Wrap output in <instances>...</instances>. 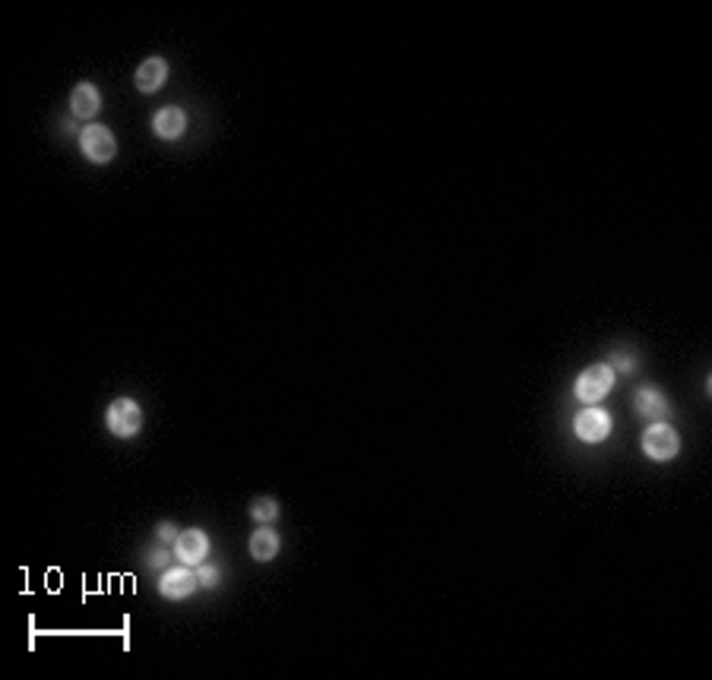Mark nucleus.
<instances>
[{
	"label": "nucleus",
	"mask_w": 712,
	"mask_h": 680,
	"mask_svg": "<svg viewBox=\"0 0 712 680\" xmlns=\"http://www.w3.org/2000/svg\"><path fill=\"white\" fill-rule=\"evenodd\" d=\"M279 548H282V538H279V532L270 529V525H259V529H254V535H250V542H248V551L257 563L272 560L279 554Z\"/></svg>",
	"instance_id": "12"
},
{
	"label": "nucleus",
	"mask_w": 712,
	"mask_h": 680,
	"mask_svg": "<svg viewBox=\"0 0 712 680\" xmlns=\"http://www.w3.org/2000/svg\"><path fill=\"white\" fill-rule=\"evenodd\" d=\"M611 428H615V418H611L605 409H598V405H583V409L576 411V418H574V433L583 440V443H589V446L605 443Z\"/></svg>",
	"instance_id": "5"
},
{
	"label": "nucleus",
	"mask_w": 712,
	"mask_h": 680,
	"mask_svg": "<svg viewBox=\"0 0 712 680\" xmlns=\"http://www.w3.org/2000/svg\"><path fill=\"white\" fill-rule=\"evenodd\" d=\"M640 446L649 459L668 462V459H675L681 452V437H677V431L668 421H649V428L640 437Z\"/></svg>",
	"instance_id": "3"
},
{
	"label": "nucleus",
	"mask_w": 712,
	"mask_h": 680,
	"mask_svg": "<svg viewBox=\"0 0 712 680\" xmlns=\"http://www.w3.org/2000/svg\"><path fill=\"white\" fill-rule=\"evenodd\" d=\"M79 149L92 165H108L117 156V139L111 133V127L105 124H89L79 133Z\"/></svg>",
	"instance_id": "4"
},
{
	"label": "nucleus",
	"mask_w": 712,
	"mask_h": 680,
	"mask_svg": "<svg viewBox=\"0 0 712 680\" xmlns=\"http://www.w3.org/2000/svg\"><path fill=\"white\" fill-rule=\"evenodd\" d=\"M197 585H199V576L188 563L165 566L162 579H158V595H162L165 602H188V598L197 592Z\"/></svg>",
	"instance_id": "6"
},
{
	"label": "nucleus",
	"mask_w": 712,
	"mask_h": 680,
	"mask_svg": "<svg viewBox=\"0 0 712 680\" xmlns=\"http://www.w3.org/2000/svg\"><path fill=\"white\" fill-rule=\"evenodd\" d=\"M102 111V92L96 83H76L70 92V115L76 121H92Z\"/></svg>",
	"instance_id": "10"
},
{
	"label": "nucleus",
	"mask_w": 712,
	"mask_h": 680,
	"mask_svg": "<svg viewBox=\"0 0 712 680\" xmlns=\"http://www.w3.org/2000/svg\"><path fill=\"white\" fill-rule=\"evenodd\" d=\"M105 428L115 433L117 440H130L137 437L139 428H143V405L130 396H121L108 405L105 411Z\"/></svg>",
	"instance_id": "1"
},
{
	"label": "nucleus",
	"mask_w": 712,
	"mask_h": 680,
	"mask_svg": "<svg viewBox=\"0 0 712 680\" xmlns=\"http://www.w3.org/2000/svg\"><path fill=\"white\" fill-rule=\"evenodd\" d=\"M184 130H188V111L178 108V105H165V108L156 111V117H152V133H156L158 139H165V143L181 139Z\"/></svg>",
	"instance_id": "8"
},
{
	"label": "nucleus",
	"mask_w": 712,
	"mask_h": 680,
	"mask_svg": "<svg viewBox=\"0 0 712 680\" xmlns=\"http://www.w3.org/2000/svg\"><path fill=\"white\" fill-rule=\"evenodd\" d=\"M209 535H206L203 529H188L181 532V538H178L175 544V557L178 563H188V566H199L206 557H209Z\"/></svg>",
	"instance_id": "7"
},
{
	"label": "nucleus",
	"mask_w": 712,
	"mask_h": 680,
	"mask_svg": "<svg viewBox=\"0 0 712 680\" xmlns=\"http://www.w3.org/2000/svg\"><path fill=\"white\" fill-rule=\"evenodd\" d=\"M197 570H199V573H197V576H199V585H206V589H216L219 579H222V573H219V566L206 563V560L197 566Z\"/></svg>",
	"instance_id": "14"
},
{
	"label": "nucleus",
	"mask_w": 712,
	"mask_h": 680,
	"mask_svg": "<svg viewBox=\"0 0 712 680\" xmlns=\"http://www.w3.org/2000/svg\"><path fill=\"white\" fill-rule=\"evenodd\" d=\"M279 513H282V506H279L276 497H257L254 503H250V519L259 525H270L279 519Z\"/></svg>",
	"instance_id": "13"
},
{
	"label": "nucleus",
	"mask_w": 712,
	"mask_h": 680,
	"mask_svg": "<svg viewBox=\"0 0 712 680\" xmlns=\"http://www.w3.org/2000/svg\"><path fill=\"white\" fill-rule=\"evenodd\" d=\"M634 409L643 421H662V418H668L671 405H668V396L658 386H640L634 396Z\"/></svg>",
	"instance_id": "9"
},
{
	"label": "nucleus",
	"mask_w": 712,
	"mask_h": 680,
	"mask_svg": "<svg viewBox=\"0 0 712 680\" xmlns=\"http://www.w3.org/2000/svg\"><path fill=\"white\" fill-rule=\"evenodd\" d=\"M178 538H181V529H178L175 523H158L156 525V542L158 544H178Z\"/></svg>",
	"instance_id": "15"
},
{
	"label": "nucleus",
	"mask_w": 712,
	"mask_h": 680,
	"mask_svg": "<svg viewBox=\"0 0 712 680\" xmlns=\"http://www.w3.org/2000/svg\"><path fill=\"white\" fill-rule=\"evenodd\" d=\"M149 563H156V566H165V563H168V551L156 548V554H149Z\"/></svg>",
	"instance_id": "17"
},
{
	"label": "nucleus",
	"mask_w": 712,
	"mask_h": 680,
	"mask_svg": "<svg viewBox=\"0 0 712 680\" xmlns=\"http://www.w3.org/2000/svg\"><path fill=\"white\" fill-rule=\"evenodd\" d=\"M608 368H611V370H624V373H627V370H634V368H636V361H634V358H630V355H624V351H615V355H611V361H608Z\"/></svg>",
	"instance_id": "16"
},
{
	"label": "nucleus",
	"mask_w": 712,
	"mask_h": 680,
	"mask_svg": "<svg viewBox=\"0 0 712 680\" xmlns=\"http://www.w3.org/2000/svg\"><path fill=\"white\" fill-rule=\"evenodd\" d=\"M615 377L617 373L608 368V364H589L574 383V396L580 399L583 405H598L611 390H615Z\"/></svg>",
	"instance_id": "2"
},
{
	"label": "nucleus",
	"mask_w": 712,
	"mask_h": 680,
	"mask_svg": "<svg viewBox=\"0 0 712 680\" xmlns=\"http://www.w3.org/2000/svg\"><path fill=\"white\" fill-rule=\"evenodd\" d=\"M165 79H168V61L156 55V57H146V61L137 66L133 83H137V89L143 92V96H152V92L162 89Z\"/></svg>",
	"instance_id": "11"
}]
</instances>
